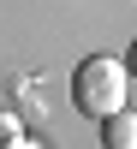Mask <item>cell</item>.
<instances>
[{"label":"cell","mask_w":137,"mask_h":149,"mask_svg":"<svg viewBox=\"0 0 137 149\" xmlns=\"http://www.w3.org/2000/svg\"><path fill=\"white\" fill-rule=\"evenodd\" d=\"M125 84H131V72L119 66L113 54H90L78 72H72V102H78V113L107 119V113L125 107Z\"/></svg>","instance_id":"1"},{"label":"cell","mask_w":137,"mask_h":149,"mask_svg":"<svg viewBox=\"0 0 137 149\" xmlns=\"http://www.w3.org/2000/svg\"><path fill=\"white\" fill-rule=\"evenodd\" d=\"M95 125H102V149H137V113H131V107L95 119Z\"/></svg>","instance_id":"2"},{"label":"cell","mask_w":137,"mask_h":149,"mask_svg":"<svg viewBox=\"0 0 137 149\" xmlns=\"http://www.w3.org/2000/svg\"><path fill=\"white\" fill-rule=\"evenodd\" d=\"M24 137H30V131H24V119L12 113V107H0V149H18Z\"/></svg>","instance_id":"3"},{"label":"cell","mask_w":137,"mask_h":149,"mask_svg":"<svg viewBox=\"0 0 137 149\" xmlns=\"http://www.w3.org/2000/svg\"><path fill=\"white\" fill-rule=\"evenodd\" d=\"M119 66H125V72H131V78H137V42L125 48V60H119Z\"/></svg>","instance_id":"4"},{"label":"cell","mask_w":137,"mask_h":149,"mask_svg":"<svg viewBox=\"0 0 137 149\" xmlns=\"http://www.w3.org/2000/svg\"><path fill=\"white\" fill-rule=\"evenodd\" d=\"M18 149H42V143H36V137H24V143H18Z\"/></svg>","instance_id":"5"}]
</instances>
